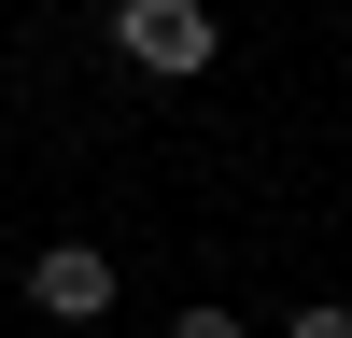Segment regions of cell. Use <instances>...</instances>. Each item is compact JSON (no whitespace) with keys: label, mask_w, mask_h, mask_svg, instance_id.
Wrapping results in <instances>:
<instances>
[{"label":"cell","mask_w":352,"mask_h":338,"mask_svg":"<svg viewBox=\"0 0 352 338\" xmlns=\"http://www.w3.org/2000/svg\"><path fill=\"white\" fill-rule=\"evenodd\" d=\"M169 338H254V324H240V310H184Z\"/></svg>","instance_id":"cell-4"},{"label":"cell","mask_w":352,"mask_h":338,"mask_svg":"<svg viewBox=\"0 0 352 338\" xmlns=\"http://www.w3.org/2000/svg\"><path fill=\"white\" fill-rule=\"evenodd\" d=\"M282 338H352V310H282Z\"/></svg>","instance_id":"cell-3"},{"label":"cell","mask_w":352,"mask_h":338,"mask_svg":"<svg viewBox=\"0 0 352 338\" xmlns=\"http://www.w3.org/2000/svg\"><path fill=\"white\" fill-rule=\"evenodd\" d=\"M113 56L155 71V84H197L226 56V14H212V0H113Z\"/></svg>","instance_id":"cell-1"},{"label":"cell","mask_w":352,"mask_h":338,"mask_svg":"<svg viewBox=\"0 0 352 338\" xmlns=\"http://www.w3.org/2000/svg\"><path fill=\"white\" fill-rule=\"evenodd\" d=\"M28 310H43V324H99L113 310V254L99 240H43L28 254Z\"/></svg>","instance_id":"cell-2"}]
</instances>
